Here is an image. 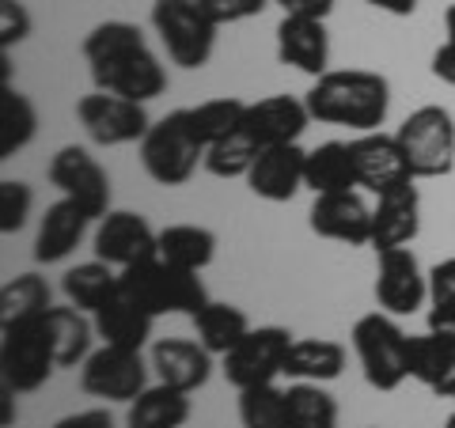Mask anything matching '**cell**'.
Returning <instances> with one entry per match:
<instances>
[{
	"label": "cell",
	"instance_id": "obj_33",
	"mask_svg": "<svg viewBox=\"0 0 455 428\" xmlns=\"http://www.w3.org/2000/svg\"><path fill=\"white\" fill-rule=\"evenodd\" d=\"M187 118H190V130L197 133V140L209 148V145H217V140L243 130L247 103L243 99H235V95L205 99V103H197V107H187Z\"/></svg>",
	"mask_w": 455,
	"mask_h": 428
},
{
	"label": "cell",
	"instance_id": "obj_4",
	"mask_svg": "<svg viewBox=\"0 0 455 428\" xmlns=\"http://www.w3.org/2000/svg\"><path fill=\"white\" fill-rule=\"evenodd\" d=\"M57 372L46 315L0 326V379L16 394H31Z\"/></svg>",
	"mask_w": 455,
	"mask_h": 428
},
{
	"label": "cell",
	"instance_id": "obj_50",
	"mask_svg": "<svg viewBox=\"0 0 455 428\" xmlns=\"http://www.w3.org/2000/svg\"><path fill=\"white\" fill-rule=\"evenodd\" d=\"M444 428H455V413H451V417H448V421H444Z\"/></svg>",
	"mask_w": 455,
	"mask_h": 428
},
{
	"label": "cell",
	"instance_id": "obj_49",
	"mask_svg": "<svg viewBox=\"0 0 455 428\" xmlns=\"http://www.w3.org/2000/svg\"><path fill=\"white\" fill-rule=\"evenodd\" d=\"M444 31H448V42H455V4L444 12Z\"/></svg>",
	"mask_w": 455,
	"mask_h": 428
},
{
	"label": "cell",
	"instance_id": "obj_25",
	"mask_svg": "<svg viewBox=\"0 0 455 428\" xmlns=\"http://www.w3.org/2000/svg\"><path fill=\"white\" fill-rule=\"evenodd\" d=\"M346 361L349 353L341 341L331 337H296L292 349H289V361H284V376L292 383L304 379V383H331L346 372Z\"/></svg>",
	"mask_w": 455,
	"mask_h": 428
},
{
	"label": "cell",
	"instance_id": "obj_12",
	"mask_svg": "<svg viewBox=\"0 0 455 428\" xmlns=\"http://www.w3.org/2000/svg\"><path fill=\"white\" fill-rule=\"evenodd\" d=\"M46 175H50L53 186L61 190V197L76 202L92 220H103L110 212V175H107L103 163H99L88 148L65 145L50 160Z\"/></svg>",
	"mask_w": 455,
	"mask_h": 428
},
{
	"label": "cell",
	"instance_id": "obj_31",
	"mask_svg": "<svg viewBox=\"0 0 455 428\" xmlns=\"http://www.w3.org/2000/svg\"><path fill=\"white\" fill-rule=\"evenodd\" d=\"M194 330H197V341L212 353V356H228L239 341L247 337L251 330V319L243 307L235 304H220V299H209V304L194 315Z\"/></svg>",
	"mask_w": 455,
	"mask_h": 428
},
{
	"label": "cell",
	"instance_id": "obj_32",
	"mask_svg": "<svg viewBox=\"0 0 455 428\" xmlns=\"http://www.w3.org/2000/svg\"><path fill=\"white\" fill-rule=\"evenodd\" d=\"M38 133V114L35 103L23 91L0 83V160H12L23 152Z\"/></svg>",
	"mask_w": 455,
	"mask_h": 428
},
{
	"label": "cell",
	"instance_id": "obj_20",
	"mask_svg": "<svg viewBox=\"0 0 455 428\" xmlns=\"http://www.w3.org/2000/svg\"><path fill=\"white\" fill-rule=\"evenodd\" d=\"M307 122H311L307 103H300V99H292V95H266V99H259V103H247L243 133L259 148L296 145L300 133L307 130Z\"/></svg>",
	"mask_w": 455,
	"mask_h": 428
},
{
	"label": "cell",
	"instance_id": "obj_5",
	"mask_svg": "<svg viewBox=\"0 0 455 428\" xmlns=\"http://www.w3.org/2000/svg\"><path fill=\"white\" fill-rule=\"evenodd\" d=\"M140 163L160 186H187L194 178L197 163H205V145L190 130L187 110H171L167 118L152 122V130L140 140Z\"/></svg>",
	"mask_w": 455,
	"mask_h": 428
},
{
	"label": "cell",
	"instance_id": "obj_45",
	"mask_svg": "<svg viewBox=\"0 0 455 428\" xmlns=\"http://www.w3.org/2000/svg\"><path fill=\"white\" fill-rule=\"evenodd\" d=\"M433 76L444 80L448 88H455V42H444V46L433 53Z\"/></svg>",
	"mask_w": 455,
	"mask_h": 428
},
{
	"label": "cell",
	"instance_id": "obj_18",
	"mask_svg": "<svg viewBox=\"0 0 455 428\" xmlns=\"http://www.w3.org/2000/svg\"><path fill=\"white\" fill-rule=\"evenodd\" d=\"M277 61L292 65L296 73L323 76L331 73V35H326V20L311 16H281L277 23Z\"/></svg>",
	"mask_w": 455,
	"mask_h": 428
},
{
	"label": "cell",
	"instance_id": "obj_1",
	"mask_svg": "<svg viewBox=\"0 0 455 428\" xmlns=\"http://www.w3.org/2000/svg\"><path fill=\"white\" fill-rule=\"evenodd\" d=\"M304 103L311 110V122L376 133L391 110V83L368 68H331L311 83Z\"/></svg>",
	"mask_w": 455,
	"mask_h": 428
},
{
	"label": "cell",
	"instance_id": "obj_29",
	"mask_svg": "<svg viewBox=\"0 0 455 428\" xmlns=\"http://www.w3.org/2000/svg\"><path fill=\"white\" fill-rule=\"evenodd\" d=\"M190 421V394L167 383H156L130 402L125 428H182Z\"/></svg>",
	"mask_w": 455,
	"mask_h": 428
},
{
	"label": "cell",
	"instance_id": "obj_38",
	"mask_svg": "<svg viewBox=\"0 0 455 428\" xmlns=\"http://www.w3.org/2000/svg\"><path fill=\"white\" fill-rule=\"evenodd\" d=\"M137 46H145V35H140L137 23L107 20V23L92 27L88 38H84V57H88V65H99V61H110V57L137 50Z\"/></svg>",
	"mask_w": 455,
	"mask_h": 428
},
{
	"label": "cell",
	"instance_id": "obj_13",
	"mask_svg": "<svg viewBox=\"0 0 455 428\" xmlns=\"http://www.w3.org/2000/svg\"><path fill=\"white\" fill-rule=\"evenodd\" d=\"M92 80H95V91H110L122 99H133V103H152V99H160L167 91V68L148 50V42L110 57V61L92 65Z\"/></svg>",
	"mask_w": 455,
	"mask_h": 428
},
{
	"label": "cell",
	"instance_id": "obj_22",
	"mask_svg": "<svg viewBox=\"0 0 455 428\" xmlns=\"http://www.w3.org/2000/svg\"><path fill=\"white\" fill-rule=\"evenodd\" d=\"M410 379L429 387L436 398H455V334L425 330L410 337Z\"/></svg>",
	"mask_w": 455,
	"mask_h": 428
},
{
	"label": "cell",
	"instance_id": "obj_36",
	"mask_svg": "<svg viewBox=\"0 0 455 428\" xmlns=\"http://www.w3.org/2000/svg\"><path fill=\"white\" fill-rule=\"evenodd\" d=\"M284 394H289L292 428H338V402L323 391V383L296 379L284 387Z\"/></svg>",
	"mask_w": 455,
	"mask_h": 428
},
{
	"label": "cell",
	"instance_id": "obj_9",
	"mask_svg": "<svg viewBox=\"0 0 455 428\" xmlns=\"http://www.w3.org/2000/svg\"><path fill=\"white\" fill-rule=\"evenodd\" d=\"M148 368L152 364L140 356V349L99 345L80 364V387L103 402H133L148 391Z\"/></svg>",
	"mask_w": 455,
	"mask_h": 428
},
{
	"label": "cell",
	"instance_id": "obj_21",
	"mask_svg": "<svg viewBox=\"0 0 455 428\" xmlns=\"http://www.w3.org/2000/svg\"><path fill=\"white\" fill-rule=\"evenodd\" d=\"M421 232V194L414 182H403L376 197L372 205V250L410 247Z\"/></svg>",
	"mask_w": 455,
	"mask_h": 428
},
{
	"label": "cell",
	"instance_id": "obj_43",
	"mask_svg": "<svg viewBox=\"0 0 455 428\" xmlns=\"http://www.w3.org/2000/svg\"><path fill=\"white\" fill-rule=\"evenodd\" d=\"M284 16H311V20H326L334 12V0H274Z\"/></svg>",
	"mask_w": 455,
	"mask_h": 428
},
{
	"label": "cell",
	"instance_id": "obj_11",
	"mask_svg": "<svg viewBox=\"0 0 455 428\" xmlns=\"http://www.w3.org/2000/svg\"><path fill=\"white\" fill-rule=\"evenodd\" d=\"M376 304L395 319H406L429 299V273L410 247H391L376 254Z\"/></svg>",
	"mask_w": 455,
	"mask_h": 428
},
{
	"label": "cell",
	"instance_id": "obj_34",
	"mask_svg": "<svg viewBox=\"0 0 455 428\" xmlns=\"http://www.w3.org/2000/svg\"><path fill=\"white\" fill-rule=\"evenodd\" d=\"M50 307H53V292L46 277H38V273H20L0 289V326L46 315Z\"/></svg>",
	"mask_w": 455,
	"mask_h": 428
},
{
	"label": "cell",
	"instance_id": "obj_42",
	"mask_svg": "<svg viewBox=\"0 0 455 428\" xmlns=\"http://www.w3.org/2000/svg\"><path fill=\"white\" fill-rule=\"evenodd\" d=\"M455 304V258H444L429 269V307Z\"/></svg>",
	"mask_w": 455,
	"mask_h": 428
},
{
	"label": "cell",
	"instance_id": "obj_39",
	"mask_svg": "<svg viewBox=\"0 0 455 428\" xmlns=\"http://www.w3.org/2000/svg\"><path fill=\"white\" fill-rule=\"evenodd\" d=\"M31 205H35V194L27 182H20V178L0 182V232L16 235L27 224V217H31Z\"/></svg>",
	"mask_w": 455,
	"mask_h": 428
},
{
	"label": "cell",
	"instance_id": "obj_17",
	"mask_svg": "<svg viewBox=\"0 0 455 428\" xmlns=\"http://www.w3.org/2000/svg\"><path fill=\"white\" fill-rule=\"evenodd\" d=\"M304 163L307 152L300 145H269L259 152V160L247 170V186L262 202H292L304 190Z\"/></svg>",
	"mask_w": 455,
	"mask_h": 428
},
{
	"label": "cell",
	"instance_id": "obj_26",
	"mask_svg": "<svg viewBox=\"0 0 455 428\" xmlns=\"http://www.w3.org/2000/svg\"><path fill=\"white\" fill-rule=\"evenodd\" d=\"M304 186L311 194H341V190H361L357 170H353L349 140H326V145L307 152L304 163Z\"/></svg>",
	"mask_w": 455,
	"mask_h": 428
},
{
	"label": "cell",
	"instance_id": "obj_30",
	"mask_svg": "<svg viewBox=\"0 0 455 428\" xmlns=\"http://www.w3.org/2000/svg\"><path fill=\"white\" fill-rule=\"evenodd\" d=\"M160 258L190 269V273H202V269L217 258V235L202 224H167L160 227Z\"/></svg>",
	"mask_w": 455,
	"mask_h": 428
},
{
	"label": "cell",
	"instance_id": "obj_10",
	"mask_svg": "<svg viewBox=\"0 0 455 428\" xmlns=\"http://www.w3.org/2000/svg\"><path fill=\"white\" fill-rule=\"evenodd\" d=\"M76 118L99 148H118V145H140L145 133L152 130V118L145 103L110 95V91H92L76 103Z\"/></svg>",
	"mask_w": 455,
	"mask_h": 428
},
{
	"label": "cell",
	"instance_id": "obj_44",
	"mask_svg": "<svg viewBox=\"0 0 455 428\" xmlns=\"http://www.w3.org/2000/svg\"><path fill=\"white\" fill-rule=\"evenodd\" d=\"M53 428H114V417L107 409H80V413H68Z\"/></svg>",
	"mask_w": 455,
	"mask_h": 428
},
{
	"label": "cell",
	"instance_id": "obj_41",
	"mask_svg": "<svg viewBox=\"0 0 455 428\" xmlns=\"http://www.w3.org/2000/svg\"><path fill=\"white\" fill-rule=\"evenodd\" d=\"M31 35V16L20 0H0V50H12Z\"/></svg>",
	"mask_w": 455,
	"mask_h": 428
},
{
	"label": "cell",
	"instance_id": "obj_2",
	"mask_svg": "<svg viewBox=\"0 0 455 428\" xmlns=\"http://www.w3.org/2000/svg\"><path fill=\"white\" fill-rule=\"evenodd\" d=\"M122 292L140 304L148 315H197L209 304V289L205 281L190 273V269H179L164 262L160 254L148 262H137L130 269H122Z\"/></svg>",
	"mask_w": 455,
	"mask_h": 428
},
{
	"label": "cell",
	"instance_id": "obj_7",
	"mask_svg": "<svg viewBox=\"0 0 455 428\" xmlns=\"http://www.w3.org/2000/svg\"><path fill=\"white\" fill-rule=\"evenodd\" d=\"M398 145H403L414 178H444L455 167V122L444 107H418L398 125Z\"/></svg>",
	"mask_w": 455,
	"mask_h": 428
},
{
	"label": "cell",
	"instance_id": "obj_8",
	"mask_svg": "<svg viewBox=\"0 0 455 428\" xmlns=\"http://www.w3.org/2000/svg\"><path fill=\"white\" fill-rule=\"evenodd\" d=\"M292 334L284 326H251L247 337L239 345L220 356L224 361V379L232 383L235 391L247 387H266L277 376H284V361H289L292 349Z\"/></svg>",
	"mask_w": 455,
	"mask_h": 428
},
{
	"label": "cell",
	"instance_id": "obj_16",
	"mask_svg": "<svg viewBox=\"0 0 455 428\" xmlns=\"http://www.w3.org/2000/svg\"><path fill=\"white\" fill-rule=\"evenodd\" d=\"M307 224L319 239H334L346 247H372V205L364 202L361 190L315 194Z\"/></svg>",
	"mask_w": 455,
	"mask_h": 428
},
{
	"label": "cell",
	"instance_id": "obj_14",
	"mask_svg": "<svg viewBox=\"0 0 455 428\" xmlns=\"http://www.w3.org/2000/svg\"><path fill=\"white\" fill-rule=\"evenodd\" d=\"M160 232H152V224L130 209H110L95 227V258L122 269H130L137 262H148L160 254Z\"/></svg>",
	"mask_w": 455,
	"mask_h": 428
},
{
	"label": "cell",
	"instance_id": "obj_51",
	"mask_svg": "<svg viewBox=\"0 0 455 428\" xmlns=\"http://www.w3.org/2000/svg\"><path fill=\"white\" fill-rule=\"evenodd\" d=\"M451 402H455V398H451Z\"/></svg>",
	"mask_w": 455,
	"mask_h": 428
},
{
	"label": "cell",
	"instance_id": "obj_15",
	"mask_svg": "<svg viewBox=\"0 0 455 428\" xmlns=\"http://www.w3.org/2000/svg\"><path fill=\"white\" fill-rule=\"evenodd\" d=\"M349 155L353 170H357V186L376 197L403 186V182H418L395 133H357L349 140Z\"/></svg>",
	"mask_w": 455,
	"mask_h": 428
},
{
	"label": "cell",
	"instance_id": "obj_48",
	"mask_svg": "<svg viewBox=\"0 0 455 428\" xmlns=\"http://www.w3.org/2000/svg\"><path fill=\"white\" fill-rule=\"evenodd\" d=\"M16 417H20V413H16V391L0 387V424L12 428V424H16Z\"/></svg>",
	"mask_w": 455,
	"mask_h": 428
},
{
	"label": "cell",
	"instance_id": "obj_3",
	"mask_svg": "<svg viewBox=\"0 0 455 428\" xmlns=\"http://www.w3.org/2000/svg\"><path fill=\"white\" fill-rule=\"evenodd\" d=\"M353 353L372 391H398L410 379V337L387 311H372L353 322Z\"/></svg>",
	"mask_w": 455,
	"mask_h": 428
},
{
	"label": "cell",
	"instance_id": "obj_19",
	"mask_svg": "<svg viewBox=\"0 0 455 428\" xmlns=\"http://www.w3.org/2000/svg\"><path fill=\"white\" fill-rule=\"evenodd\" d=\"M148 364L156 372V383H167V387H179L187 394L202 391L212 376V353L190 337H160L148 353Z\"/></svg>",
	"mask_w": 455,
	"mask_h": 428
},
{
	"label": "cell",
	"instance_id": "obj_37",
	"mask_svg": "<svg viewBox=\"0 0 455 428\" xmlns=\"http://www.w3.org/2000/svg\"><path fill=\"white\" fill-rule=\"evenodd\" d=\"M259 145L239 130L232 137H224L217 140V145H209L205 148V170L209 175H217V178H247V170L254 167V160H259Z\"/></svg>",
	"mask_w": 455,
	"mask_h": 428
},
{
	"label": "cell",
	"instance_id": "obj_46",
	"mask_svg": "<svg viewBox=\"0 0 455 428\" xmlns=\"http://www.w3.org/2000/svg\"><path fill=\"white\" fill-rule=\"evenodd\" d=\"M364 4H372L376 12H387V16H398V20L418 12V0H364Z\"/></svg>",
	"mask_w": 455,
	"mask_h": 428
},
{
	"label": "cell",
	"instance_id": "obj_35",
	"mask_svg": "<svg viewBox=\"0 0 455 428\" xmlns=\"http://www.w3.org/2000/svg\"><path fill=\"white\" fill-rule=\"evenodd\" d=\"M239 424L243 428H292L289 394L274 383L239 391Z\"/></svg>",
	"mask_w": 455,
	"mask_h": 428
},
{
	"label": "cell",
	"instance_id": "obj_47",
	"mask_svg": "<svg viewBox=\"0 0 455 428\" xmlns=\"http://www.w3.org/2000/svg\"><path fill=\"white\" fill-rule=\"evenodd\" d=\"M429 330H451L455 334V304L429 307Z\"/></svg>",
	"mask_w": 455,
	"mask_h": 428
},
{
	"label": "cell",
	"instance_id": "obj_40",
	"mask_svg": "<svg viewBox=\"0 0 455 428\" xmlns=\"http://www.w3.org/2000/svg\"><path fill=\"white\" fill-rule=\"evenodd\" d=\"M197 4H202V12L212 23L224 27V23H243L262 16L266 4H274V0H197Z\"/></svg>",
	"mask_w": 455,
	"mask_h": 428
},
{
	"label": "cell",
	"instance_id": "obj_28",
	"mask_svg": "<svg viewBox=\"0 0 455 428\" xmlns=\"http://www.w3.org/2000/svg\"><path fill=\"white\" fill-rule=\"evenodd\" d=\"M61 292L73 307L88 311V315H95L99 307H107L114 296L122 292V273L107 262H84V266H73L68 273L61 277Z\"/></svg>",
	"mask_w": 455,
	"mask_h": 428
},
{
	"label": "cell",
	"instance_id": "obj_24",
	"mask_svg": "<svg viewBox=\"0 0 455 428\" xmlns=\"http://www.w3.org/2000/svg\"><path fill=\"white\" fill-rule=\"evenodd\" d=\"M95 337H103V345H122V349H145L152 337V322L156 315H148L140 304H133L125 292H118L107 307H99L95 315Z\"/></svg>",
	"mask_w": 455,
	"mask_h": 428
},
{
	"label": "cell",
	"instance_id": "obj_27",
	"mask_svg": "<svg viewBox=\"0 0 455 428\" xmlns=\"http://www.w3.org/2000/svg\"><path fill=\"white\" fill-rule=\"evenodd\" d=\"M46 326H50V337H53L57 368H80L92 356L95 322L88 319V311H80L73 304L50 307L46 311Z\"/></svg>",
	"mask_w": 455,
	"mask_h": 428
},
{
	"label": "cell",
	"instance_id": "obj_6",
	"mask_svg": "<svg viewBox=\"0 0 455 428\" xmlns=\"http://www.w3.org/2000/svg\"><path fill=\"white\" fill-rule=\"evenodd\" d=\"M152 27L179 68H202L217 50V23L205 16L197 0H156Z\"/></svg>",
	"mask_w": 455,
	"mask_h": 428
},
{
	"label": "cell",
	"instance_id": "obj_23",
	"mask_svg": "<svg viewBox=\"0 0 455 428\" xmlns=\"http://www.w3.org/2000/svg\"><path fill=\"white\" fill-rule=\"evenodd\" d=\"M88 224L92 217L84 212L76 202H68V197H61V202H53L46 209V217H42L38 224V235H35V262L42 266H57L65 262L68 254H73L84 235H88Z\"/></svg>",
	"mask_w": 455,
	"mask_h": 428
}]
</instances>
